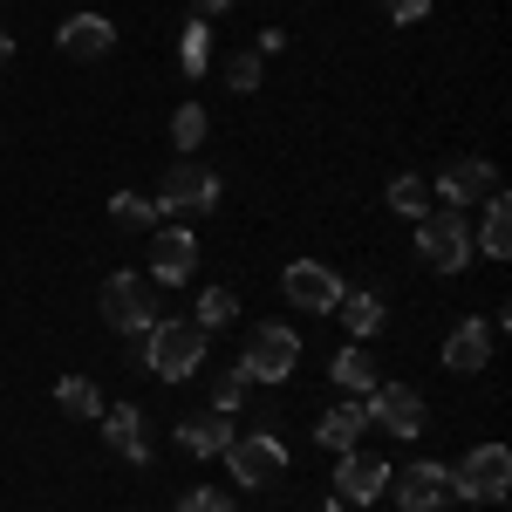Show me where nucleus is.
I'll use <instances>...</instances> for the list:
<instances>
[{"instance_id":"obj_1","label":"nucleus","mask_w":512,"mask_h":512,"mask_svg":"<svg viewBox=\"0 0 512 512\" xmlns=\"http://www.w3.org/2000/svg\"><path fill=\"white\" fill-rule=\"evenodd\" d=\"M472 219L458 212V205H431L424 219H417V260L431 267V274H465L472 267Z\"/></svg>"},{"instance_id":"obj_2","label":"nucleus","mask_w":512,"mask_h":512,"mask_svg":"<svg viewBox=\"0 0 512 512\" xmlns=\"http://www.w3.org/2000/svg\"><path fill=\"white\" fill-rule=\"evenodd\" d=\"M144 369L164 376V383H185L205 369V328L198 321H151L144 335Z\"/></svg>"},{"instance_id":"obj_3","label":"nucleus","mask_w":512,"mask_h":512,"mask_svg":"<svg viewBox=\"0 0 512 512\" xmlns=\"http://www.w3.org/2000/svg\"><path fill=\"white\" fill-rule=\"evenodd\" d=\"M294 369H301V335L287 321H260L239 349V376L246 383H287Z\"/></svg>"},{"instance_id":"obj_4","label":"nucleus","mask_w":512,"mask_h":512,"mask_svg":"<svg viewBox=\"0 0 512 512\" xmlns=\"http://www.w3.org/2000/svg\"><path fill=\"white\" fill-rule=\"evenodd\" d=\"M96 308H103V321H110L117 335L144 342V335H151V321H158V294H151V280H144V274H110Z\"/></svg>"},{"instance_id":"obj_5","label":"nucleus","mask_w":512,"mask_h":512,"mask_svg":"<svg viewBox=\"0 0 512 512\" xmlns=\"http://www.w3.org/2000/svg\"><path fill=\"white\" fill-rule=\"evenodd\" d=\"M512 485V451L506 444H478L465 451V465L451 472V499H478V506H499Z\"/></svg>"},{"instance_id":"obj_6","label":"nucleus","mask_w":512,"mask_h":512,"mask_svg":"<svg viewBox=\"0 0 512 512\" xmlns=\"http://www.w3.org/2000/svg\"><path fill=\"white\" fill-rule=\"evenodd\" d=\"M151 205H158V219L164 212H212V205H219V178H212L198 158H178L171 171H164V185H158Z\"/></svg>"},{"instance_id":"obj_7","label":"nucleus","mask_w":512,"mask_h":512,"mask_svg":"<svg viewBox=\"0 0 512 512\" xmlns=\"http://www.w3.org/2000/svg\"><path fill=\"white\" fill-rule=\"evenodd\" d=\"M226 465H233V478L246 485V492H260V485H274V478L287 472V444H280L274 431L233 437V444H226Z\"/></svg>"},{"instance_id":"obj_8","label":"nucleus","mask_w":512,"mask_h":512,"mask_svg":"<svg viewBox=\"0 0 512 512\" xmlns=\"http://www.w3.org/2000/svg\"><path fill=\"white\" fill-rule=\"evenodd\" d=\"M390 492V465L383 458H369L362 444L355 451H335V499L342 506H376Z\"/></svg>"},{"instance_id":"obj_9","label":"nucleus","mask_w":512,"mask_h":512,"mask_svg":"<svg viewBox=\"0 0 512 512\" xmlns=\"http://www.w3.org/2000/svg\"><path fill=\"white\" fill-rule=\"evenodd\" d=\"M362 410H369V424L390 437H417L424 431V396L410 390V383H376V390L362 396Z\"/></svg>"},{"instance_id":"obj_10","label":"nucleus","mask_w":512,"mask_h":512,"mask_svg":"<svg viewBox=\"0 0 512 512\" xmlns=\"http://www.w3.org/2000/svg\"><path fill=\"white\" fill-rule=\"evenodd\" d=\"M280 294H287V301H294L301 315H335V301H342L349 287L328 274L321 260H294V267L280 274Z\"/></svg>"},{"instance_id":"obj_11","label":"nucleus","mask_w":512,"mask_h":512,"mask_svg":"<svg viewBox=\"0 0 512 512\" xmlns=\"http://www.w3.org/2000/svg\"><path fill=\"white\" fill-rule=\"evenodd\" d=\"M390 492L403 512H437L451 499V465H437V458H417L410 472H390Z\"/></svg>"},{"instance_id":"obj_12","label":"nucleus","mask_w":512,"mask_h":512,"mask_svg":"<svg viewBox=\"0 0 512 512\" xmlns=\"http://www.w3.org/2000/svg\"><path fill=\"white\" fill-rule=\"evenodd\" d=\"M192 274H198V233L192 226H164L151 239V280L158 287H185Z\"/></svg>"},{"instance_id":"obj_13","label":"nucleus","mask_w":512,"mask_h":512,"mask_svg":"<svg viewBox=\"0 0 512 512\" xmlns=\"http://www.w3.org/2000/svg\"><path fill=\"white\" fill-rule=\"evenodd\" d=\"M437 192H444V205H485V198H499L506 185H499V171L485 158H451L437 171Z\"/></svg>"},{"instance_id":"obj_14","label":"nucleus","mask_w":512,"mask_h":512,"mask_svg":"<svg viewBox=\"0 0 512 512\" xmlns=\"http://www.w3.org/2000/svg\"><path fill=\"white\" fill-rule=\"evenodd\" d=\"M492 342H499V328L478 321V315H465L451 335H444V369H451V376H478V369L492 362Z\"/></svg>"},{"instance_id":"obj_15","label":"nucleus","mask_w":512,"mask_h":512,"mask_svg":"<svg viewBox=\"0 0 512 512\" xmlns=\"http://www.w3.org/2000/svg\"><path fill=\"white\" fill-rule=\"evenodd\" d=\"M55 41H62V55H69V62H103V55L117 48V28H110L103 14H69Z\"/></svg>"},{"instance_id":"obj_16","label":"nucleus","mask_w":512,"mask_h":512,"mask_svg":"<svg viewBox=\"0 0 512 512\" xmlns=\"http://www.w3.org/2000/svg\"><path fill=\"white\" fill-rule=\"evenodd\" d=\"M233 417H219V410H212V417H185V424H178V451H192V458H226V444H233Z\"/></svg>"},{"instance_id":"obj_17","label":"nucleus","mask_w":512,"mask_h":512,"mask_svg":"<svg viewBox=\"0 0 512 512\" xmlns=\"http://www.w3.org/2000/svg\"><path fill=\"white\" fill-rule=\"evenodd\" d=\"M96 424H103V437H110V451H117V458H130V465H144V458H151V444H144V417H137L130 403L103 410Z\"/></svg>"},{"instance_id":"obj_18","label":"nucleus","mask_w":512,"mask_h":512,"mask_svg":"<svg viewBox=\"0 0 512 512\" xmlns=\"http://www.w3.org/2000/svg\"><path fill=\"white\" fill-rule=\"evenodd\" d=\"M362 431H369V410H362V396L335 403V410H328V417L315 424V437L328 444V451H355V444H362Z\"/></svg>"},{"instance_id":"obj_19","label":"nucleus","mask_w":512,"mask_h":512,"mask_svg":"<svg viewBox=\"0 0 512 512\" xmlns=\"http://www.w3.org/2000/svg\"><path fill=\"white\" fill-rule=\"evenodd\" d=\"M472 246L485 253V260H506V253H512V205H506V192L485 198V226H478Z\"/></svg>"},{"instance_id":"obj_20","label":"nucleus","mask_w":512,"mask_h":512,"mask_svg":"<svg viewBox=\"0 0 512 512\" xmlns=\"http://www.w3.org/2000/svg\"><path fill=\"white\" fill-rule=\"evenodd\" d=\"M55 403H62V417H82V424H96V417L110 410L89 376H62V383H55Z\"/></svg>"},{"instance_id":"obj_21","label":"nucleus","mask_w":512,"mask_h":512,"mask_svg":"<svg viewBox=\"0 0 512 512\" xmlns=\"http://www.w3.org/2000/svg\"><path fill=\"white\" fill-rule=\"evenodd\" d=\"M335 315L349 321V335H355V342H369V335H376V328H383V301H376V294H362V287H355V294H342V301H335Z\"/></svg>"},{"instance_id":"obj_22","label":"nucleus","mask_w":512,"mask_h":512,"mask_svg":"<svg viewBox=\"0 0 512 512\" xmlns=\"http://www.w3.org/2000/svg\"><path fill=\"white\" fill-rule=\"evenodd\" d=\"M335 383H342L349 396H369V390H376V362H369V349H362V342H349V349L335 355Z\"/></svg>"},{"instance_id":"obj_23","label":"nucleus","mask_w":512,"mask_h":512,"mask_svg":"<svg viewBox=\"0 0 512 512\" xmlns=\"http://www.w3.org/2000/svg\"><path fill=\"white\" fill-rule=\"evenodd\" d=\"M383 198H390V212H403V219H424V212H431V185H424L417 171H396Z\"/></svg>"},{"instance_id":"obj_24","label":"nucleus","mask_w":512,"mask_h":512,"mask_svg":"<svg viewBox=\"0 0 512 512\" xmlns=\"http://www.w3.org/2000/svg\"><path fill=\"white\" fill-rule=\"evenodd\" d=\"M178 62H185V76H205V69H212V28H205V21H185V35H178Z\"/></svg>"},{"instance_id":"obj_25","label":"nucleus","mask_w":512,"mask_h":512,"mask_svg":"<svg viewBox=\"0 0 512 512\" xmlns=\"http://www.w3.org/2000/svg\"><path fill=\"white\" fill-rule=\"evenodd\" d=\"M205 130H212V117H205L198 103H178V117H171V144H178L185 158H192L198 144H205Z\"/></svg>"},{"instance_id":"obj_26","label":"nucleus","mask_w":512,"mask_h":512,"mask_svg":"<svg viewBox=\"0 0 512 512\" xmlns=\"http://www.w3.org/2000/svg\"><path fill=\"white\" fill-rule=\"evenodd\" d=\"M233 315H239L233 287H205V294H198V328H205V335H212V328H226Z\"/></svg>"},{"instance_id":"obj_27","label":"nucleus","mask_w":512,"mask_h":512,"mask_svg":"<svg viewBox=\"0 0 512 512\" xmlns=\"http://www.w3.org/2000/svg\"><path fill=\"white\" fill-rule=\"evenodd\" d=\"M110 219H117L123 233H137V226H151V219H158V205H151L144 192H117V198H110Z\"/></svg>"},{"instance_id":"obj_28","label":"nucleus","mask_w":512,"mask_h":512,"mask_svg":"<svg viewBox=\"0 0 512 512\" xmlns=\"http://www.w3.org/2000/svg\"><path fill=\"white\" fill-rule=\"evenodd\" d=\"M246 390H253V383H246L239 369H226V376H212V410H219V417H233L239 403H246Z\"/></svg>"},{"instance_id":"obj_29","label":"nucleus","mask_w":512,"mask_h":512,"mask_svg":"<svg viewBox=\"0 0 512 512\" xmlns=\"http://www.w3.org/2000/svg\"><path fill=\"white\" fill-rule=\"evenodd\" d=\"M226 82H233L239 96H246V89H260V55H253V48H246V55H233V62H226Z\"/></svg>"},{"instance_id":"obj_30","label":"nucleus","mask_w":512,"mask_h":512,"mask_svg":"<svg viewBox=\"0 0 512 512\" xmlns=\"http://www.w3.org/2000/svg\"><path fill=\"white\" fill-rule=\"evenodd\" d=\"M178 512H233V499H226V492H185Z\"/></svg>"},{"instance_id":"obj_31","label":"nucleus","mask_w":512,"mask_h":512,"mask_svg":"<svg viewBox=\"0 0 512 512\" xmlns=\"http://www.w3.org/2000/svg\"><path fill=\"white\" fill-rule=\"evenodd\" d=\"M383 14L410 28V21H424V14H431V0H383Z\"/></svg>"},{"instance_id":"obj_32","label":"nucleus","mask_w":512,"mask_h":512,"mask_svg":"<svg viewBox=\"0 0 512 512\" xmlns=\"http://www.w3.org/2000/svg\"><path fill=\"white\" fill-rule=\"evenodd\" d=\"M226 7H233V0H205V14H226Z\"/></svg>"},{"instance_id":"obj_33","label":"nucleus","mask_w":512,"mask_h":512,"mask_svg":"<svg viewBox=\"0 0 512 512\" xmlns=\"http://www.w3.org/2000/svg\"><path fill=\"white\" fill-rule=\"evenodd\" d=\"M7 48H14V41H7V28H0V69H7Z\"/></svg>"},{"instance_id":"obj_34","label":"nucleus","mask_w":512,"mask_h":512,"mask_svg":"<svg viewBox=\"0 0 512 512\" xmlns=\"http://www.w3.org/2000/svg\"><path fill=\"white\" fill-rule=\"evenodd\" d=\"M321 512H349V506H342V499H328V506H321Z\"/></svg>"}]
</instances>
